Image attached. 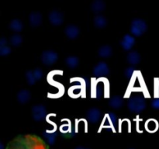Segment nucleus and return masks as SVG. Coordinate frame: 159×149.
<instances>
[{
	"mask_svg": "<svg viewBox=\"0 0 159 149\" xmlns=\"http://www.w3.org/2000/svg\"><path fill=\"white\" fill-rule=\"evenodd\" d=\"M127 107L129 110L134 113H139L146 108L145 99L142 96H134L130 98L127 102Z\"/></svg>",
	"mask_w": 159,
	"mask_h": 149,
	"instance_id": "nucleus-1",
	"label": "nucleus"
},
{
	"mask_svg": "<svg viewBox=\"0 0 159 149\" xmlns=\"http://www.w3.org/2000/svg\"><path fill=\"white\" fill-rule=\"evenodd\" d=\"M148 25L144 20L141 19H134L130 26V32L135 37H140L147 31Z\"/></svg>",
	"mask_w": 159,
	"mask_h": 149,
	"instance_id": "nucleus-2",
	"label": "nucleus"
},
{
	"mask_svg": "<svg viewBox=\"0 0 159 149\" xmlns=\"http://www.w3.org/2000/svg\"><path fill=\"white\" fill-rule=\"evenodd\" d=\"M58 59V54L54 51L48 50L44 51L40 56L42 63L45 65H51L55 63Z\"/></svg>",
	"mask_w": 159,
	"mask_h": 149,
	"instance_id": "nucleus-3",
	"label": "nucleus"
},
{
	"mask_svg": "<svg viewBox=\"0 0 159 149\" xmlns=\"http://www.w3.org/2000/svg\"><path fill=\"white\" fill-rule=\"evenodd\" d=\"M47 114L46 107L41 104L35 105L32 107V116L36 121H40Z\"/></svg>",
	"mask_w": 159,
	"mask_h": 149,
	"instance_id": "nucleus-4",
	"label": "nucleus"
},
{
	"mask_svg": "<svg viewBox=\"0 0 159 149\" xmlns=\"http://www.w3.org/2000/svg\"><path fill=\"white\" fill-rule=\"evenodd\" d=\"M109 73H110V68H109L108 65L104 61L99 62L93 68V74L98 77L106 76Z\"/></svg>",
	"mask_w": 159,
	"mask_h": 149,
	"instance_id": "nucleus-5",
	"label": "nucleus"
},
{
	"mask_svg": "<svg viewBox=\"0 0 159 149\" xmlns=\"http://www.w3.org/2000/svg\"><path fill=\"white\" fill-rule=\"evenodd\" d=\"M49 21L54 26H60L64 23V15L59 11H51L49 14Z\"/></svg>",
	"mask_w": 159,
	"mask_h": 149,
	"instance_id": "nucleus-6",
	"label": "nucleus"
},
{
	"mask_svg": "<svg viewBox=\"0 0 159 149\" xmlns=\"http://www.w3.org/2000/svg\"><path fill=\"white\" fill-rule=\"evenodd\" d=\"M101 116H102V112L96 107L90 108L87 111V118L92 124H96L97 122H99Z\"/></svg>",
	"mask_w": 159,
	"mask_h": 149,
	"instance_id": "nucleus-7",
	"label": "nucleus"
},
{
	"mask_svg": "<svg viewBox=\"0 0 159 149\" xmlns=\"http://www.w3.org/2000/svg\"><path fill=\"white\" fill-rule=\"evenodd\" d=\"M65 34L68 38L71 39V40H74L79 36L80 29L75 25H68L65 27Z\"/></svg>",
	"mask_w": 159,
	"mask_h": 149,
	"instance_id": "nucleus-8",
	"label": "nucleus"
},
{
	"mask_svg": "<svg viewBox=\"0 0 159 149\" xmlns=\"http://www.w3.org/2000/svg\"><path fill=\"white\" fill-rule=\"evenodd\" d=\"M135 43V38L130 34H126L120 41L122 47L126 51H130Z\"/></svg>",
	"mask_w": 159,
	"mask_h": 149,
	"instance_id": "nucleus-9",
	"label": "nucleus"
},
{
	"mask_svg": "<svg viewBox=\"0 0 159 149\" xmlns=\"http://www.w3.org/2000/svg\"><path fill=\"white\" fill-rule=\"evenodd\" d=\"M43 21V17H42L41 13L38 12H31L29 16V22L30 26L33 27H37L40 26Z\"/></svg>",
	"mask_w": 159,
	"mask_h": 149,
	"instance_id": "nucleus-10",
	"label": "nucleus"
},
{
	"mask_svg": "<svg viewBox=\"0 0 159 149\" xmlns=\"http://www.w3.org/2000/svg\"><path fill=\"white\" fill-rule=\"evenodd\" d=\"M124 100L121 96H114L109 100V105L113 109H117L121 108L124 106Z\"/></svg>",
	"mask_w": 159,
	"mask_h": 149,
	"instance_id": "nucleus-11",
	"label": "nucleus"
},
{
	"mask_svg": "<svg viewBox=\"0 0 159 149\" xmlns=\"http://www.w3.org/2000/svg\"><path fill=\"white\" fill-rule=\"evenodd\" d=\"M31 98V93L27 89H22L17 93V99L20 103H26Z\"/></svg>",
	"mask_w": 159,
	"mask_h": 149,
	"instance_id": "nucleus-12",
	"label": "nucleus"
},
{
	"mask_svg": "<svg viewBox=\"0 0 159 149\" xmlns=\"http://www.w3.org/2000/svg\"><path fill=\"white\" fill-rule=\"evenodd\" d=\"M127 60L128 63H130V65H138L141 61V55H140L139 53L136 51H132L127 54Z\"/></svg>",
	"mask_w": 159,
	"mask_h": 149,
	"instance_id": "nucleus-13",
	"label": "nucleus"
},
{
	"mask_svg": "<svg viewBox=\"0 0 159 149\" xmlns=\"http://www.w3.org/2000/svg\"><path fill=\"white\" fill-rule=\"evenodd\" d=\"M106 9V3L102 0H96L91 5V9L96 13L102 12Z\"/></svg>",
	"mask_w": 159,
	"mask_h": 149,
	"instance_id": "nucleus-14",
	"label": "nucleus"
},
{
	"mask_svg": "<svg viewBox=\"0 0 159 149\" xmlns=\"http://www.w3.org/2000/svg\"><path fill=\"white\" fill-rule=\"evenodd\" d=\"M98 54L102 57H110L113 54V48L110 45H102L98 51Z\"/></svg>",
	"mask_w": 159,
	"mask_h": 149,
	"instance_id": "nucleus-15",
	"label": "nucleus"
},
{
	"mask_svg": "<svg viewBox=\"0 0 159 149\" xmlns=\"http://www.w3.org/2000/svg\"><path fill=\"white\" fill-rule=\"evenodd\" d=\"M158 123L156 120L150 119L146 122V130L150 133H155L158 129Z\"/></svg>",
	"mask_w": 159,
	"mask_h": 149,
	"instance_id": "nucleus-16",
	"label": "nucleus"
},
{
	"mask_svg": "<svg viewBox=\"0 0 159 149\" xmlns=\"http://www.w3.org/2000/svg\"><path fill=\"white\" fill-rule=\"evenodd\" d=\"M94 24L96 27L99 28V29L106 27L107 25V18L102 15H97L94 18Z\"/></svg>",
	"mask_w": 159,
	"mask_h": 149,
	"instance_id": "nucleus-17",
	"label": "nucleus"
},
{
	"mask_svg": "<svg viewBox=\"0 0 159 149\" xmlns=\"http://www.w3.org/2000/svg\"><path fill=\"white\" fill-rule=\"evenodd\" d=\"M9 28L14 32H20L23 28V24L18 19H14L9 23Z\"/></svg>",
	"mask_w": 159,
	"mask_h": 149,
	"instance_id": "nucleus-18",
	"label": "nucleus"
},
{
	"mask_svg": "<svg viewBox=\"0 0 159 149\" xmlns=\"http://www.w3.org/2000/svg\"><path fill=\"white\" fill-rule=\"evenodd\" d=\"M65 61L67 66L71 68H75L79 65V59L76 56H69V57H67L65 58Z\"/></svg>",
	"mask_w": 159,
	"mask_h": 149,
	"instance_id": "nucleus-19",
	"label": "nucleus"
},
{
	"mask_svg": "<svg viewBox=\"0 0 159 149\" xmlns=\"http://www.w3.org/2000/svg\"><path fill=\"white\" fill-rule=\"evenodd\" d=\"M23 42V38L20 34H14L10 37V43L13 47H19Z\"/></svg>",
	"mask_w": 159,
	"mask_h": 149,
	"instance_id": "nucleus-20",
	"label": "nucleus"
},
{
	"mask_svg": "<svg viewBox=\"0 0 159 149\" xmlns=\"http://www.w3.org/2000/svg\"><path fill=\"white\" fill-rule=\"evenodd\" d=\"M104 85L102 82H99L96 85V97L97 99H101L104 96Z\"/></svg>",
	"mask_w": 159,
	"mask_h": 149,
	"instance_id": "nucleus-21",
	"label": "nucleus"
},
{
	"mask_svg": "<svg viewBox=\"0 0 159 149\" xmlns=\"http://www.w3.org/2000/svg\"><path fill=\"white\" fill-rule=\"evenodd\" d=\"M26 80H27L28 84L30 85H33L36 83L37 80H36L35 77L34 75V72L33 71L31 70H29V71H26Z\"/></svg>",
	"mask_w": 159,
	"mask_h": 149,
	"instance_id": "nucleus-22",
	"label": "nucleus"
},
{
	"mask_svg": "<svg viewBox=\"0 0 159 149\" xmlns=\"http://www.w3.org/2000/svg\"><path fill=\"white\" fill-rule=\"evenodd\" d=\"M33 72H34V77H35L36 80L37 81L40 80V79L43 77V71H42L40 68H35V69L33 71Z\"/></svg>",
	"mask_w": 159,
	"mask_h": 149,
	"instance_id": "nucleus-23",
	"label": "nucleus"
},
{
	"mask_svg": "<svg viewBox=\"0 0 159 149\" xmlns=\"http://www.w3.org/2000/svg\"><path fill=\"white\" fill-rule=\"evenodd\" d=\"M11 52H12V50L9 47L5 46L2 47H0V54L2 56H6L10 54Z\"/></svg>",
	"mask_w": 159,
	"mask_h": 149,
	"instance_id": "nucleus-24",
	"label": "nucleus"
},
{
	"mask_svg": "<svg viewBox=\"0 0 159 149\" xmlns=\"http://www.w3.org/2000/svg\"><path fill=\"white\" fill-rule=\"evenodd\" d=\"M45 136H46L47 139H48V142L50 143V144H53L54 141V140H55V136L56 134L55 133H48V132H45L44 133Z\"/></svg>",
	"mask_w": 159,
	"mask_h": 149,
	"instance_id": "nucleus-25",
	"label": "nucleus"
},
{
	"mask_svg": "<svg viewBox=\"0 0 159 149\" xmlns=\"http://www.w3.org/2000/svg\"><path fill=\"white\" fill-rule=\"evenodd\" d=\"M134 71L135 70L134 67H129V68H127V69L124 71V75L129 79V78H130L132 75H133Z\"/></svg>",
	"mask_w": 159,
	"mask_h": 149,
	"instance_id": "nucleus-26",
	"label": "nucleus"
},
{
	"mask_svg": "<svg viewBox=\"0 0 159 149\" xmlns=\"http://www.w3.org/2000/svg\"><path fill=\"white\" fill-rule=\"evenodd\" d=\"M152 106L153 107L154 109L159 110V98H156V99H155L152 100Z\"/></svg>",
	"mask_w": 159,
	"mask_h": 149,
	"instance_id": "nucleus-27",
	"label": "nucleus"
},
{
	"mask_svg": "<svg viewBox=\"0 0 159 149\" xmlns=\"http://www.w3.org/2000/svg\"><path fill=\"white\" fill-rule=\"evenodd\" d=\"M108 116H109V118H110V122H111L112 124H116V115H115L114 113H109Z\"/></svg>",
	"mask_w": 159,
	"mask_h": 149,
	"instance_id": "nucleus-28",
	"label": "nucleus"
},
{
	"mask_svg": "<svg viewBox=\"0 0 159 149\" xmlns=\"http://www.w3.org/2000/svg\"><path fill=\"white\" fill-rule=\"evenodd\" d=\"M7 40H6L5 37H2L1 40H0V47H2L7 46Z\"/></svg>",
	"mask_w": 159,
	"mask_h": 149,
	"instance_id": "nucleus-29",
	"label": "nucleus"
},
{
	"mask_svg": "<svg viewBox=\"0 0 159 149\" xmlns=\"http://www.w3.org/2000/svg\"><path fill=\"white\" fill-rule=\"evenodd\" d=\"M60 130L61 131L63 132V133H66V132L69 131V127H68V125H64L61 127Z\"/></svg>",
	"mask_w": 159,
	"mask_h": 149,
	"instance_id": "nucleus-30",
	"label": "nucleus"
},
{
	"mask_svg": "<svg viewBox=\"0 0 159 149\" xmlns=\"http://www.w3.org/2000/svg\"><path fill=\"white\" fill-rule=\"evenodd\" d=\"M158 93H159V82H158Z\"/></svg>",
	"mask_w": 159,
	"mask_h": 149,
	"instance_id": "nucleus-31",
	"label": "nucleus"
},
{
	"mask_svg": "<svg viewBox=\"0 0 159 149\" xmlns=\"http://www.w3.org/2000/svg\"><path fill=\"white\" fill-rule=\"evenodd\" d=\"M77 149H86V148H83V147H78Z\"/></svg>",
	"mask_w": 159,
	"mask_h": 149,
	"instance_id": "nucleus-32",
	"label": "nucleus"
}]
</instances>
